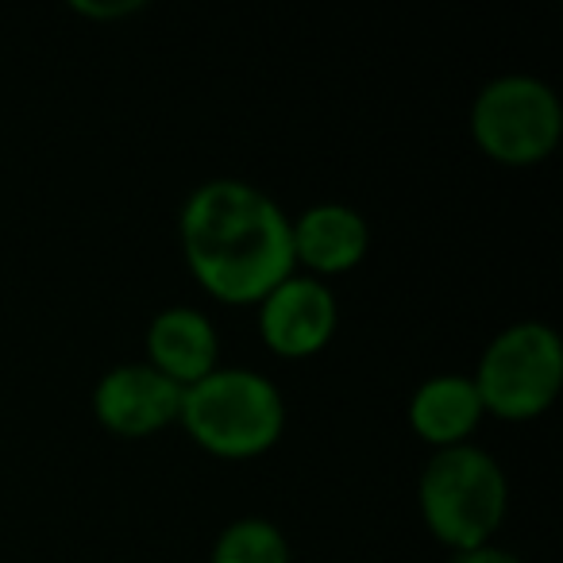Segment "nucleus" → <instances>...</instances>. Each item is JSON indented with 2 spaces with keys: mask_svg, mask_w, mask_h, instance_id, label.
<instances>
[{
  "mask_svg": "<svg viewBox=\"0 0 563 563\" xmlns=\"http://www.w3.org/2000/svg\"><path fill=\"white\" fill-rule=\"evenodd\" d=\"M478 421H483V401H478L471 375L424 378L413 398H409V424L437 452L467 444Z\"/></svg>",
  "mask_w": 563,
  "mask_h": 563,
  "instance_id": "9d476101",
  "label": "nucleus"
},
{
  "mask_svg": "<svg viewBox=\"0 0 563 563\" xmlns=\"http://www.w3.org/2000/svg\"><path fill=\"white\" fill-rule=\"evenodd\" d=\"M421 517L429 532L452 552L490 544L509 509V483L501 463L475 444L444 448L421 471Z\"/></svg>",
  "mask_w": 563,
  "mask_h": 563,
  "instance_id": "7ed1b4c3",
  "label": "nucleus"
},
{
  "mask_svg": "<svg viewBox=\"0 0 563 563\" xmlns=\"http://www.w3.org/2000/svg\"><path fill=\"white\" fill-rule=\"evenodd\" d=\"M452 563H521V560L498 544H478V548H467V552H455Z\"/></svg>",
  "mask_w": 563,
  "mask_h": 563,
  "instance_id": "ddd939ff",
  "label": "nucleus"
},
{
  "mask_svg": "<svg viewBox=\"0 0 563 563\" xmlns=\"http://www.w3.org/2000/svg\"><path fill=\"white\" fill-rule=\"evenodd\" d=\"M194 278L224 306H258L298 271L290 217L240 178H212L189 194L178 220Z\"/></svg>",
  "mask_w": 563,
  "mask_h": 563,
  "instance_id": "f257e3e1",
  "label": "nucleus"
},
{
  "mask_svg": "<svg viewBox=\"0 0 563 563\" xmlns=\"http://www.w3.org/2000/svg\"><path fill=\"white\" fill-rule=\"evenodd\" d=\"M181 429L220 460H251L278 444L286 401L271 378L243 367H217L181 390Z\"/></svg>",
  "mask_w": 563,
  "mask_h": 563,
  "instance_id": "f03ea898",
  "label": "nucleus"
},
{
  "mask_svg": "<svg viewBox=\"0 0 563 563\" xmlns=\"http://www.w3.org/2000/svg\"><path fill=\"white\" fill-rule=\"evenodd\" d=\"M93 413L117 437H155L181 413V386L158 375L151 363L112 367L93 390Z\"/></svg>",
  "mask_w": 563,
  "mask_h": 563,
  "instance_id": "0eeeda50",
  "label": "nucleus"
},
{
  "mask_svg": "<svg viewBox=\"0 0 563 563\" xmlns=\"http://www.w3.org/2000/svg\"><path fill=\"white\" fill-rule=\"evenodd\" d=\"M147 363L186 390L220 367L217 329L197 309H163L147 329Z\"/></svg>",
  "mask_w": 563,
  "mask_h": 563,
  "instance_id": "6e6552de",
  "label": "nucleus"
},
{
  "mask_svg": "<svg viewBox=\"0 0 563 563\" xmlns=\"http://www.w3.org/2000/svg\"><path fill=\"white\" fill-rule=\"evenodd\" d=\"M475 394L483 401V413L501 421H532L563 390V344L552 324L521 321L486 344L478 360Z\"/></svg>",
  "mask_w": 563,
  "mask_h": 563,
  "instance_id": "20e7f679",
  "label": "nucleus"
},
{
  "mask_svg": "<svg viewBox=\"0 0 563 563\" xmlns=\"http://www.w3.org/2000/svg\"><path fill=\"white\" fill-rule=\"evenodd\" d=\"M258 332L282 360H309L336 332V298L321 278H290L258 301Z\"/></svg>",
  "mask_w": 563,
  "mask_h": 563,
  "instance_id": "423d86ee",
  "label": "nucleus"
},
{
  "mask_svg": "<svg viewBox=\"0 0 563 563\" xmlns=\"http://www.w3.org/2000/svg\"><path fill=\"white\" fill-rule=\"evenodd\" d=\"M471 135L501 166L544 163L563 135L560 97L529 74L494 78L471 104Z\"/></svg>",
  "mask_w": 563,
  "mask_h": 563,
  "instance_id": "39448f33",
  "label": "nucleus"
},
{
  "mask_svg": "<svg viewBox=\"0 0 563 563\" xmlns=\"http://www.w3.org/2000/svg\"><path fill=\"white\" fill-rule=\"evenodd\" d=\"M140 9H143L140 0H112V4L74 0V12H81V16H93V20H120V16H132V12H140Z\"/></svg>",
  "mask_w": 563,
  "mask_h": 563,
  "instance_id": "f8f14e48",
  "label": "nucleus"
},
{
  "mask_svg": "<svg viewBox=\"0 0 563 563\" xmlns=\"http://www.w3.org/2000/svg\"><path fill=\"white\" fill-rule=\"evenodd\" d=\"M294 263L313 274H344L367 255V220L347 205H313L298 220H290Z\"/></svg>",
  "mask_w": 563,
  "mask_h": 563,
  "instance_id": "1a4fd4ad",
  "label": "nucleus"
},
{
  "mask_svg": "<svg viewBox=\"0 0 563 563\" xmlns=\"http://www.w3.org/2000/svg\"><path fill=\"white\" fill-rule=\"evenodd\" d=\"M212 563H290V544L278 525L263 517H240L217 537Z\"/></svg>",
  "mask_w": 563,
  "mask_h": 563,
  "instance_id": "9b49d317",
  "label": "nucleus"
}]
</instances>
